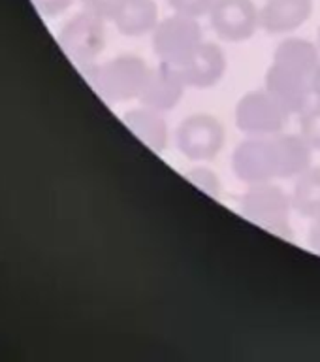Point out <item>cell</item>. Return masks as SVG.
<instances>
[{
	"mask_svg": "<svg viewBox=\"0 0 320 362\" xmlns=\"http://www.w3.org/2000/svg\"><path fill=\"white\" fill-rule=\"evenodd\" d=\"M203 36L200 23L194 17L174 16L158 21L153 30V51L158 61L174 68L185 66L202 47Z\"/></svg>",
	"mask_w": 320,
	"mask_h": 362,
	"instance_id": "cell-1",
	"label": "cell"
},
{
	"mask_svg": "<svg viewBox=\"0 0 320 362\" xmlns=\"http://www.w3.org/2000/svg\"><path fill=\"white\" fill-rule=\"evenodd\" d=\"M242 211L254 225L287 236L290 232L292 197L270 181L253 183L242 198Z\"/></svg>",
	"mask_w": 320,
	"mask_h": 362,
	"instance_id": "cell-2",
	"label": "cell"
},
{
	"mask_svg": "<svg viewBox=\"0 0 320 362\" xmlns=\"http://www.w3.org/2000/svg\"><path fill=\"white\" fill-rule=\"evenodd\" d=\"M149 66L136 55H121L95 68L93 83L104 98L112 102H126L140 98Z\"/></svg>",
	"mask_w": 320,
	"mask_h": 362,
	"instance_id": "cell-3",
	"label": "cell"
},
{
	"mask_svg": "<svg viewBox=\"0 0 320 362\" xmlns=\"http://www.w3.org/2000/svg\"><path fill=\"white\" fill-rule=\"evenodd\" d=\"M175 144L181 155L192 163H208L225 146V127L209 113H194L177 127Z\"/></svg>",
	"mask_w": 320,
	"mask_h": 362,
	"instance_id": "cell-4",
	"label": "cell"
},
{
	"mask_svg": "<svg viewBox=\"0 0 320 362\" xmlns=\"http://www.w3.org/2000/svg\"><path fill=\"white\" fill-rule=\"evenodd\" d=\"M290 113L268 93V90H251L239 98L236 106L237 129L249 136L279 134Z\"/></svg>",
	"mask_w": 320,
	"mask_h": 362,
	"instance_id": "cell-5",
	"label": "cell"
},
{
	"mask_svg": "<svg viewBox=\"0 0 320 362\" xmlns=\"http://www.w3.org/2000/svg\"><path fill=\"white\" fill-rule=\"evenodd\" d=\"M209 25L226 42H245L260 27V10L253 0H213Z\"/></svg>",
	"mask_w": 320,
	"mask_h": 362,
	"instance_id": "cell-6",
	"label": "cell"
},
{
	"mask_svg": "<svg viewBox=\"0 0 320 362\" xmlns=\"http://www.w3.org/2000/svg\"><path fill=\"white\" fill-rule=\"evenodd\" d=\"M234 174L253 185L277 180V158L271 136H253L242 141L232 155Z\"/></svg>",
	"mask_w": 320,
	"mask_h": 362,
	"instance_id": "cell-7",
	"label": "cell"
},
{
	"mask_svg": "<svg viewBox=\"0 0 320 362\" xmlns=\"http://www.w3.org/2000/svg\"><path fill=\"white\" fill-rule=\"evenodd\" d=\"M104 42H106L104 19L93 16L87 10L70 19L62 28V47L78 62L93 61L104 47Z\"/></svg>",
	"mask_w": 320,
	"mask_h": 362,
	"instance_id": "cell-8",
	"label": "cell"
},
{
	"mask_svg": "<svg viewBox=\"0 0 320 362\" xmlns=\"http://www.w3.org/2000/svg\"><path fill=\"white\" fill-rule=\"evenodd\" d=\"M266 90L281 104L288 113H302L309 106L311 76L294 68L271 62L266 72Z\"/></svg>",
	"mask_w": 320,
	"mask_h": 362,
	"instance_id": "cell-9",
	"label": "cell"
},
{
	"mask_svg": "<svg viewBox=\"0 0 320 362\" xmlns=\"http://www.w3.org/2000/svg\"><path fill=\"white\" fill-rule=\"evenodd\" d=\"M185 81L177 68L158 62L157 66L149 68L140 95L141 106L157 112H170L181 102L185 95Z\"/></svg>",
	"mask_w": 320,
	"mask_h": 362,
	"instance_id": "cell-10",
	"label": "cell"
},
{
	"mask_svg": "<svg viewBox=\"0 0 320 362\" xmlns=\"http://www.w3.org/2000/svg\"><path fill=\"white\" fill-rule=\"evenodd\" d=\"M186 87L209 89L223 79L226 72V55L217 44L203 42L198 53L186 62L185 66L177 68Z\"/></svg>",
	"mask_w": 320,
	"mask_h": 362,
	"instance_id": "cell-11",
	"label": "cell"
},
{
	"mask_svg": "<svg viewBox=\"0 0 320 362\" xmlns=\"http://www.w3.org/2000/svg\"><path fill=\"white\" fill-rule=\"evenodd\" d=\"M313 13V0H266L260 28L268 34H287L300 28Z\"/></svg>",
	"mask_w": 320,
	"mask_h": 362,
	"instance_id": "cell-12",
	"label": "cell"
},
{
	"mask_svg": "<svg viewBox=\"0 0 320 362\" xmlns=\"http://www.w3.org/2000/svg\"><path fill=\"white\" fill-rule=\"evenodd\" d=\"M124 124L129 127L132 134L146 144L149 149L157 153H164L168 147L170 132L168 124L164 121L162 112L151 110V107L141 106L134 107L124 113Z\"/></svg>",
	"mask_w": 320,
	"mask_h": 362,
	"instance_id": "cell-13",
	"label": "cell"
},
{
	"mask_svg": "<svg viewBox=\"0 0 320 362\" xmlns=\"http://www.w3.org/2000/svg\"><path fill=\"white\" fill-rule=\"evenodd\" d=\"M277 158V177H296L311 166L309 144L300 134H273Z\"/></svg>",
	"mask_w": 320,
	"mask_h": 362,
	"instance_id": "cell-14",
	"label": "cell"
},
{
	"mask_svg": "<svg viewBox=\"0 0 320 362\" xmlns=\"http://www.w3.org/2000/svg\"><path fill=\"white\" fill-rule=\"evenodd\" d=\"M119 33L138 38L153 33L158 25V6L155 0H124L123 8L115 17Z\"/></svg>",
	"mask_w": 320,
	"mask_h": 362,
	"instance_id": "cell-15",
	"label": "cell"
},
{
	"mask_svg": "<svg viewBox=\"0 0 320 362\" xmlns=\"http://www.w3.org/2000/svg\"><path fill=\"white\" fill-rule=\"evenodd\" d=\"M319 47L311 44L309 40L287 38L277 45L275 53H273V62L313 76L319 66Z\"/></svg>",
	"mask_w": 320,
	"mask_h": 362,
	"instance_id": "cell-16",
	"label": "cell"
},
{
	"mask_svg": "<svg viewBox=\"0 0 320 362\" xmlns=\"http://www.w3.org/2000/svg\"><path fill=\"white\" fill-rule=\"evenodd\" d=\"M292 208L302 217L319 219L320 217V168H307L298 175L294 185Z\"/></svg>",
	"mask_w": 320,
	"mask_h": 362,
	"instance_id": "cell-17",
	"label": "cell"
},
{
	"mask_svg": "<svg viewBox=\"0 0 320 362\" xmlns=\"http://www.w3.org/2000/svg\"><path fill=\"white\" fill-rule=\"evenodd\" d=\"M300 136L304 138L313 151H320V102L307 106L300 119Z\"/></svg>",
	"mask_w": 320,
	"mask_h": 362,
	"instance_id": "cell-18",
	"label": "cell"
},
{
	"mask_svg": "<svg viewBox=\"0 0 320 362\" xmlns=\"http://www.w3.org/2000/svg\"><path fill=\"white\" fill-rule=\"evenodd\" d=\"M185 177L209 197L217 198L220 194V180L213 170L206 168V166H192L191 170L185 172Z\"/></svg>",
	"mask_w": 320,
	"mask_h": 362,
	"instance_id": "cell-19",
	"label": "cell"
},
{
	"mask_svg": "<svg viewBox=\"0 0 320 362\" xmlns=\"http://www.w3.org/2000/svg\"><path fill=\"white\" fill-rule=\"evenodd\" d=\"M168 4L174 13L200 19V17L208 16L213 0H168Z\"/></svg>",
	"mask_w": 320,
	"mask_h": 362,
	"instance_id": "cell-20",
	"label": "cell"
},
{
	"mask_svg": "<svg viewBox=\"0 0 320 362\" xmlns=\"http://www.w3.org/2000/svg\"><path fill=\"white\" fill-rule=\"evenodd\" d=\"M124 0H83L85 10L104 21H115V17L123 8Z\"/></svg>",
	"mask_w": 320,
	"mask_h": 362,
	"instance_id": "cell-21",
	"label": "cell"
},
{
	"mask_svg": "<svg viewBox=\"0 0 320 362\" xmlns=\"http://www.w3.org/2000/svg\"><path fill=\"white\" fill-rule=\"evenodd\" d=\"M36 8L47 17H55L72 4V0H32Z\"/></svg>",
	"mask_w": 320,
	"mask_h": 362,
	"instance_id": "cell-22",
	"label": "cell"
},
{
	"mask_svg": "<svg viewBox=\"0 0 320 362\" xmlns=\"http://www.w3.org/2000/svg\"><path fill=\"white\" fill-rule=\"evenodd\" d=\"M309 245L313 251L320 255V217L313 219V225L309 228Z\"/></svg>",
	"mask_w": 320,
	"mask_h": 362,
	"instance_id": "cell-23",
	"label": "cell"
},
{
	"mask_svg": "<svg viewBox=\"0 0 320 362\" xmlns=\"http://www.w3.org/2000/svg\"><path fill=\"white\" fill-rule=\"evenodd\" d=\"M311 90H313V96L316 98V102H320V64L311 76Z\"/></svg>",
	"mask_w": 320,
	"mask_h": 362,
	"instance_id": "cell-24",
	"label": "cell"
},
{
	"mask_svg": "<svg viewBox=\"0 0 320 362\" xmlns=\"http://www.w3.org/2000/svg\"><path fill=\"white\" fill-rule=\"evenodd\" d=\"M316 45H319V49H320V28H319V42H316Z\"/></svg>",
	"mask_w": 320,
	"mask_h": 362,
	"instance_id": "cell-25",
	"label": "cell"
}]
</instances>
